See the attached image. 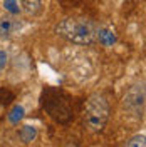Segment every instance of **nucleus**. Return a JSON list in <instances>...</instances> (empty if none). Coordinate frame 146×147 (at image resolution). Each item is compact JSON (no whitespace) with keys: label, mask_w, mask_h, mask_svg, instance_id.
Instances as JSON below:
<instances>
[{"label":"nucleus","mask_w":146,"mask_h":147,"mask_svg":"<svg viewBox=\"0 0 146 147\" xmlns=\"http://www.w3.org/2000/svg\"><path fill=\"white\" fill-rule=\"evenodd\" d=\"M126 146H145V136H138L133 137L129 142H126Z\"/></svg>","instance_id":"nucleus-9"},{"label":"nucleus","mask_w":146,"mask_h":147,"mask_svg":"<svg viewBox=\"0 0 146 147\" xmlns=\"http://www.w3.org/2000/svg\"><path fill=\"white\" fill-rule=\"evenodd\" d=\"M5 9L9 10L10 13H18V5L15 0H5Z\"/></svg>","instance_id":"nucleus-8"},{"label":"nucleus","mask_w":146,"mask_h":147,"mask_svg":"<svg viewBox=\"0 0 146 147\" xmlns=\"http://www.w3.org/2000/svg\"><path fill=\"white\" fill-rule=\"evenodd\" d=\"M109 119V104L101 95L94 94L86 100L84 109V125L92 132H101Z\"/></svg>","instance_id":"nucleus-3"},{"label":"nucleus","mask_w":146,"mask_h":147,"mask_svg":"<svg viewBox=\"0 0 146 147\" xmlns=\"http://www.w3.org/2000/svg\"><path fill=\"white\" fill-rule=\"evenodd\" d=\"M20 28V22L14 15L0 17V38H10Z\"/></svg>","instance_id":"nucleus-4"},{"label":"nucleus","mask_w":146,"mask_h":147,"mask_svg":"<svg viewBox=\"0 0 146 147\" xmlns=\"http://www.w3.org/2000/svg\"><path fill=\"white\" fill-rule=\"evenodd\" d=\"M20 2L29 15H37L42 10V0H20Z\"/></svg>","instance_id":"nucleus-5"},{"label":"nucleus","mask_w":146,"mask_h":147,"mask_svg":"<svg viewBox=\"0 0 146 147\" xmlns=\"http://www.w3.org/2000/svg\"><path fill=\"white\" fill-rule=\"evenodd\" d=\"M5 65H7V54L0 50V70H3Z\"/></svg>","instance_id":"nucleus-10"},{"label":"nucleus","mask_w":146,"mask_h":147,"mask_svg":"<svg viewBox=\"0 0 146 147\" xmlns=\"http://www.w3.org/2000/svg\"><path fill=\"white\" fill-rule=\"evenodd\" d=\"M24 117V107H20V105H15L14 109H12V112H10L9 115V120L10 122H14V124H17L18 120Z\"/></svg>","instance_id":"nucleus-7"},{"label":"nucleus","mask_w":146,"mask_h":147,"mask_svg":"<svg viewBox=\"0 0 146 147\" xmlns=\"http://www.w3.org/2000/svg\"><path fill=\"white\" fill-rule=\"evenodd\" d=\"M37 136V130L34 127H30V125H24V127L20 129V132H18V137L22 139V142H25V144H30Z\"/></svg>","instance_id":"nucleus-6"},{"label":"nucleus","mask_w":146,"mask_h":147,"mask_svg":"<svg viewBox=\"0 0 146 147\" xmlns=\"http://www.w3.org/2000/svg\"><path fill=\"white\" fill-rule=\"evenodd\" d=\"M42 107L59 124H67L74 119L72 99L59 89H47L42 94Z\"/></svg>","instance_id":"nucleus-2"},{"label":"nucleus","mask_w":146,"mask_h":147,"mask_svg":"<svg viewBox=\"0 0 146 147\" xmlns=\"http://www.w3.org/2000/svg\"><path fill=\"white\" fill-rule=\"evenodd\" d=\"M57 34L77 45H89L99 35L98 25L86 17H67L57 25Z\"/></svg>","instance_id":"nucleus-1"}]
</instances>
